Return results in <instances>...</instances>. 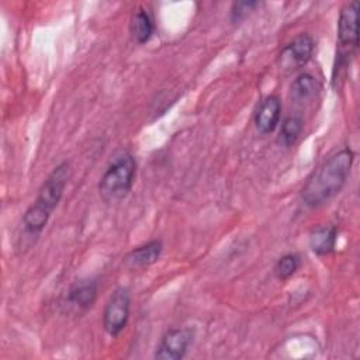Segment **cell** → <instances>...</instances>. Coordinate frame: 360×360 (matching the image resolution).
<instances>
[{"label":"cell","mask_w":360,"mask_h":360,"mask_svg":"<svg viewBox=\"0 0 360 360\" xmlns=\"http://www.w3.org/2000/svg\"><path fill=\"white\" fill-rule=\"evenodd\" d=\"M353 160L354 153L350 148H343L329 156L304 186L301 191L304 204L316 208L339 194L349 177Z\"/></svg>","instance_id":"cell-1"},{"label":"cell","mask_w":360,"mask_h":360,"mask_svg":"<svg viewBox=\"0 0 360 360\" xmlns=\"http://www.w3.org/2000/svg\"><path fill=\"white\" fill-rule=\"evenodd\" d=\"M70 177V166L68 162L58 165L42 183L35 201L22 215L24 231L31 236H38L48 224L52 211L60 201L65 187Z\"/></svg>","instance_id":"cell-2"},{"label":"cell","mask_w":360,"mask_h":360,"mask_svg":"<svg viewBox=\"0 0 360 360\" xmlns=\"http://www.w3.org/2000/svg\"><path fill=\"white\" fill-rule=\"evenodd\" d=\"M136 162L134 156L121 150L115 153L98 181V191L103 201L111 204L125 198L134 184Z\"/></svg>","instance_id":"cell-3"},{"label":"cell","mask_w":360,"mask_h":360,"mask_svg":"<svg viewBox=\"0 0 360 360\" xmlns=\"http://www.w3.org/2000/svg\"><path fill=\"white\" fill-rule=\"evenodd\" d=\"M359 3L350 1L346 3L338 18V44H339V53L336 55V65L333 73L343 69L347 63L346 56H350L357 45H359Z\"/></svg>","instance_id":"cell-4"},{"label":"cell","mask_w":360,"mask_h":360,"mask_svg":"<svg viewBox=\"0 0 360 360\" xmlns=\"http://www.w3.org/2000/svg\"><path fill=\"white\" fill-rule=\"evenodd\" d=\"M131 309V295L128 288L118 287L110 295L104 312L103 328L110 336H118L127 326Z\"/></svg>","instance_id":"cell-5"},{"label":"cell","mask_w":360,"mask_h":360,"mask_svg":"<svg viewBox=\"0 0 360 360\" xmlns=\"http://www.w3.org/2000/svg\"><path fill=\"white\" fill-rule=\"evenodd\" d=\"M191 343V332L188 329H169L160 339L155 359L159 360H180L184 357Z\"/></svg>","instance_id":"cell-6"},{"label":"cell","mask_w":360,"mask_h":360,"mask_svg":"<svg viewBox=\"0 0 360 360\" xmlns=\"http://www.w3.org/2000/svg\"><path fill=\"white\" fill-rule=\"evenodd\" d=\"M281 115V103L276 96L263 98L255 114V125L260 134H270L278 125Z\"/></svg>","instance_id":"cell-7"},{"label":"cell","mask_w":360,"mask_h":360,"mask_svg":"<svg viewBox=\"0 0 360 360\" xmlns=\"http://www.w3.org/2000/svg\"><path fill=\"white\" fill-rule=\"evenodd\" d=\"M97 292L98 287L94 280H80L69 288L66 304L76 311H86L96 302Z\"/></svg>","instance_id":"cell-8"},{"label":"cell","mask_w":360,"mask_h":360,"mask_svg":"<svg viewBox=\"0 0 360 360\" xmlns=\"http://www.w3.org/2000/svg\"><path fill=\"white\" fill-rule=\"evenodd\" d=\"M163 250V245L162 240H150L146 242L141 246H136L135 249H132L127 256H125V264L129 269H143L148 267L150 264H153L155 262H158V259L160 257V253Z\"/></svg>","instance_id":"cell-9"},{"label":"cell","mask_w":360,"mask_h":360,"mask_svg":"<svg viewBox=\"0 0 360 360\" xmlns=\"http://www.w3.org/2000/svg\"><path fill=\"white\" fill-rule=\"evenodd\" d=\"M314 52V39L308 34L297 35L284 49H283V59H287L290 65L302 66L305 65Z\"/></svg>","instance_id":"cell-10"},{"label":"cell","mask_w":360,"mask_h":360,"mask_svg":"<svg viewBox=\"0 0 360 360\" xmlns=\"http://www.w3.org/2000/svg\"><path fill=\"white\" fill-rule=\"evenodd\" d=\"M338 231L335 226H318L309 233V248L318 256H326L335 250Z\"/></svg>","instance_id":"cell-11"},{"label":"cell","mask_w":360,"mask_h":360,"mask_svg":"<svg viewBox=\"0 0 360 360\" xmlns=\"http://www.w3.org/2000/svg\"><path fill=\"white\" fill-rule=\"evenodd\" d=\"M153 30H155V27H153L152 15L148 13V10L138 8L132 14L131 22H129V32H131L132 38L138 44H145L150 39Z\"/></svg>","instance_id":"cell-12"},{"label":"cell","mask_w":360,"mask_h":360,"mask_svg":"<svg viewBox=\"0 0 360 360\" xmlns=\"http://www.w3.org/2000/svg\"><path fill=\"white\" fill-rule=\"evenodd\" d=\"M318 82L316 79L309 73H301L295 77V80L291 83L290 94L294 101H304L315 96L318 91Z\"/></svg>","instance_id":"cell-13"},{"label":"cell","mask_w":360,"mask_h":360,"mask_svg":"<svg viewBox=\"0 0 360 360\" xmlns=\"http://www.w3.org/2000/svg\"><path fill=\"white\" fill-rule=\"evenodd\" d=\"M302 128H304V121L300 115L287 117L281 124L278 142L287 148L292 146L297 142V139L300 138Z\"/></svg>","instance_id":"cell-14"},{"label":"cell","mask_w":360,"mask_h":360,"mask_svg":"<svg viewBox=\"0 0 360 360\" xmlns=\"http://www.w3.org/2000/svg\"><path fill=\"white\" fill-rule=\"evenodd\" d=\"M300 264H301V260L298 255L287 253L277 260L274 266V274L278 280H287L298 270Z\"/></svg>","instance_id":"cell-15"},{"label":"cell","mask_w":360,"mask_h":360,"mask_svg":"<svg viewBox=\"0 0 360 360\" xmlns=\"http://www.w3.org/2000/svg\"><path fill=\"white\" fill-rule=\"evenodd\" d=\"M259 1H236L231 8V20L232 22H239L246 18L256 7H259Z\"/></svg>","instance_id":"cell-16"}]
</instances>
